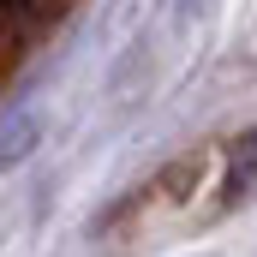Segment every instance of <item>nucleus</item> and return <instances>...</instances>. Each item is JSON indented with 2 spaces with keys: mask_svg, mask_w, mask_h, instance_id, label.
I'll use <instances>...</instances> for the list:
<instances>
[{
  "mask_svg": "<svg viewBox=\"0 0 257 257\" xmlns=\"http://www.w3.org/2000/svg\"><path fill=\"white\" fill-rule=\"evenodd\" d=\"M72 0H0V78H6V66L18 60L36 36L54 30V18Z\"/></svg>",
  "mask_w": 257,
  "mask_h": 257,
  "instance_id": "1",
  "label": "nucleus"
},
{
  "mask_svg": "<svg viewBox=\"0 0 257 257\" xmlns=\"http://www.w3.org/2000/svg\"><path fill=\"white\" fill-rule=\"evenodd\" d=\"M245 197H257V132L233 138V150H227V186H221V203L233 209V203H245Z\"/></svg>",
  "mask_w": 257,
  "mask_h": 257,
  "instance_id": "2",
  "label": "nucleus"
}]
</instances>
